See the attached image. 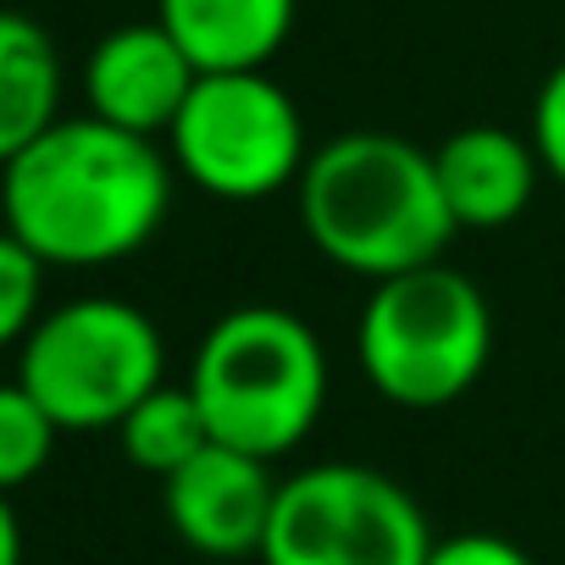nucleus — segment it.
Masks as SVG:
<instances>
[{
  "label": "nucleus",
  "instance_id": "6",
  "mask_svg": "<svg viewBox=\"0 0 565 565\" xmlns=\"http://www.w3.org/2000/svg\"><path fill=\"white\" fill-rule=\"evenodd\" d=\"M422 504L377 466H306L282 477L260 565H427Z\"/></svg>",
  "mask_w": 565,
  "mask_h": 565
},
{
  "label": "nucleus",
  "instance_id": "8",
  "mask_svg": "<svg viewBox=\"0 0 565 565\" xmlns=\"http://www.w3.org/2000/svg\"><path fill=\"white\" fill-rule=\"evenodd\" d=\"M277 477L271 460L227 449V444H205L183 471H172L161 482V504L172 532L211 559H244L260 554L271 510H277Z\"/></svg>",
  "mask_w": 565,
  "mask_h": 565
},
{
  "label": "nucleus",
  "instance_id": "7",
  "mask_svg": "<svg viewBox=\"0 0 565 565\" xmlns=\"http://www.w3.org/2000/svg\"><path fill=\"white\" fill-rule=\"evenodd\" d=\"M172 167L216 200H266L300 183L306 122L295 95L260 73H200L167 128Z\"/></svg>",
  "mask_w": 565,
  "mask_h": 565
},
{
  "label": "nucleus",
  "instance_id": "11",
  "mask_svg": "<svg viewBox=\"0 0 565 565\" xmlns=\"http://www.w3.org/2000/svg\"><path fill=\"white\" fill-rule=\"evenodd\" d=\"M300 0H156V23L200 73H260L295 34Z\"/></svg>",
  "mask_w": 565,
  "mask_h": 565
},
{
  "label": "nucleus",
  "instance_id": "9",
  "mask_svg": "<svg viewBox=\"0 0 565 565\" xmlns=\"http://www.w3.org/2000/svg\"><path fill=\"white\" fill-rule=\"evenodd\" d=\"M194 84H200V67L183 56V45L156 18L111 29L84 62L89 117L122 134H139V139H161L178 122Z\"/></svg>",
  "mask_w": 565,
  "mask_h": 565
},
{
  "label": "nucleus",
  "instance_id": "17",
  "mask_svg": "<svg viewBox=\"0 0 565 565\" xmlns=\"http://www.w3.org/2000/svg\"><path fill=\"white\" fill-rule=\"evenodd\" d=\"M427 565H532V554L493 532H455V537L433 543Z\"/></svg>",
  "mask_w": 565,
  "mask_h": 565
},
{
  "label": "nucleus",
  "instance_id": "15",
  "mask_svg": "<svg viewBox=\"0 0 565 565\" xmlns=\"http://www.w3.org/2000/svg\"><path fill=\"white\" fill-rule=\"evenodd\" d=\"M45 300V260L0 227V350H12L34 333Z\"/></svg>",
  "mask_w": 565,
  "mask_h": 565
},
{
  "label": "nucleus",
  "instance_id": "5",
  "mask_svg": "<svg viewBox=\"0 0 565 565\" xmlns=\"http://www.w3.org/2000/svg\"><path fill=\"white\" fill-rule=\"evenodd\" d=\"M167 350L156 322L128 300H67L18 344V383L62 433L117 427L150 388H161Z\"/></svg>",
  "mask_w": 565,
  "mask_h": 565
},
{
  "label": "nucleus",
  "instance_id": "14",
  "mask_svg": "<svg viewBox=\"0 0 565 565\" xmlns=\"http://www.w3.org/2000/svg\"><path fill=\"white\" fill-rule=\"evenodd\" d=\"M62 427L45 416V405L23 383H0V493L34 482L51 466Z\"/></svg>",
  "mask_w": 565,
  "mask_h": 565
},
{
  "label": "nucleus",
  "instance_id": "2",
  "mask_svg": "<svg viewBox=\"0 0 565 565\" xmlns=\"http://www.w3.org/2000/svg\"><path fill=\"white\" fill-rule=\"evenodd\" d=\"M295 189L306 238L333 266L372 282L444 260L460 233L438 194L433 156L399 134L361 128L328 139L311 150Z\"/></svg>",
  "mask_w": 565,
  "mask_h": 565
},
{
  "label": "nucleus",
  "instance_id": "3",
  "mask_svg": "<svg viewBox=\"0 0 565 565\" xmlns=\"http://www.w3.org/2000/svg\"><path fill=\"white\" fill-rule=\"evenodd\" d=\"M189 394L211 444L277 460L306 444L328 405V350L317 328L282 306H233L194 350Z\"/></svg>",
  "mask_w": 565,
  "mask_h": 565
},
{
  "label": "nucleus",
  "instance_id": "4",
  "mask_svg": "<svg viewBox=\"0 0 565 565\" xmlns=\"http://www.w3.org/2000/svg\"><path fill=\"white\" fill-rule=\"evenodd\" d=\"M355 350L366 383L388 405L438 411L477 388L493 355V311L466 271L433 260L372 282Z\"/></svg>",
  "mask_w": 565,
  "mask_h": 565
},
{
  "label": "nucleus",
  "instance_id": "13",
  "mask_svg": "<svg viewBox=\"0 0 565 565\" xmlns=\"http://www.w3.org/2000/svg\"><path fill=\"white\" fill-rule=\"evenodd\" d=\"M117 438H122V455H128L139 471H150V477L167 482L172 471H183V466L211 444V427H205L200 399L189 394V383H183V388L161 383V388H150V394L117 422Z\"/></svg>",
  "mask_w": 565,
  "mask_h": 565
},
{
  "label": "nucleus",
  "instance_id": "16",
  "mask_svg": "<svg viewBox=\"0 0 565 565\" xmlns=\"http://www.w3.org/2000/svg\"><path fill=\"white\" fill-rule=\"evenodd\" d=\"M532 150H537V167L565 189V62L543 78L532 100Z\"/></svg>",
  "mask_w": 565,
  "mask_h": 565
},
{
  "label": "nucleus",
  "instance_id": "12",
  "mask_svg": "<svg viewBox=\"0 0 565 565\" xmlns=\"http://www.w3.org/2000/svg\"><path fill=\"white\" fill-rule=\"evenodd\" d=\"M62 122V56L56 40L0 7V167Z\"/></svg>",
  "mask_w": 565,
  "mask_h": 565
},
{
  "label": "nucleus",
  "instance_id": "18",
  "mask_svg": "<svg viewBox=\"0 0 565 565\" xmlns=\"http://www.w3.org/2000/svg\"><path fill=\"white\" fill-rule=\"evenodd\" d=\"M0 565H23V526H18L12 493H0Z\"/></svg>",
  "mask_w": 565,
  "mask_h": 565
},
{
  "label": "nucleus",
  "instance_id": "10",
  "mask_svg": "<svg viewBox=\"0 0 565 565\" xmlns=\"http://www.w3.org/2000/svg\"><path fill=\"white\" fill-rule=\"evenodd\" d=\"M433 172H438V194H444L455 227L493 233L526 211L543 167H537L532 139L493 128V122H471L433 150Z\"/></svg>",
  "mask_w": 565,
  "mask_h": 565
},
{
  "label": "nucleus",
  "instance_id": "1",
  "mask_svg": "<svg viewBox=\"0 0 565 565\" xmlns=\"http://www.w3.org/2000/svg\"><path fill=\"white\" fill-rule=\"evenodd\" d=\"M172 205V167L156 139L100 117H62L0 167L7 233L45 266H111L139 255Z\"/></svg>",
  "mask_w": 565,
  "mask_h": 565
}]
</instances>
